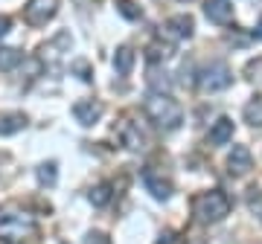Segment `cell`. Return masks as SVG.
Returning <instances> with one entry per match:
<instances>
[{"label": "cell", "mask_w": 262, "mask_h": 244, "mask_svg": "<svg viewBox=\"0 0 262 244\" xmlns=\"http://www.w3.org/2000/svg\"><path fill=\"white\" fill-rule=\"evenodd\" d=\"M35 235V218L27 209L6 204L0 207V241L3 244H20Z\"/></svg>", "instance_id": "cell-1"}, {"label": "cell", "mask_w": 262, "mask_h": 244, "mask_svg": "<svg viewBox=\"0 0 262 244\" xmlns=\"http://www.w3.org/2000/svg\"><path fill=\"white\" fill-rule=\"evenodd\" d=\"M143 113L163 131H175L184 122V108L175 99H169V93H149L143 102Z\"/></svg>", "instance_id": "cell-2"}, {"label": "cell", "mask_w": 262, "mask_h": 244, "mask_svg": "<svg viewBox=\"0 0 262 244\" xmlns=\"http://www.w3.org/2000/svg\"><path fill=\"white\" fill-rule=\"evenodd\" d=\"M192 215L201 224H219L222 218L230 215V198L222 189H210V192H198L192 198Z\"/></svg>", "instance_id": "cell-3"}, {"label": "cell", "mask_w": 262, "mask_h": 244, "mask_svg": "<svg viewBox=\"0 0 262 244\" xmlns=\"http://www.w3.org/2000/svg\"><path fill=\"white\" fill-rule=\"evenodd\" d=\"M230 82H233V73H230V67L225 61H213L198 73V87L204 93H219V90L230 87Z\"/></svg>", "instance_id": "cell-4"}, {"label": "cell", "mask_w": 262, "mask_h": 244, "mask_svg": "<svg viewBox=\"0 0 262 244\" xmlns=\"http://www.w3.org/2000/svg\"><path fill=\"white\" fill-rule=\"evenodd\" d=\"M58 12V0H29L24 6V18L29 27H44L47 20L56 18Z\"/></svg>", "instance_id": "cell-5"}, {"label": "cell", "mask_w": 262, "mask_h": 244, "mask_svg": "<svg viewBox=\"0 0 262 244\" xmlns=\"http://www.w3.org/2000/svg\"><path fill=\"white\" fill-rule=\"evenodd\" d=\"M117 137H120V142L128 151H143L146 149V134L140 131L137 122H131V119H122L120 125H117Z\"/></svg>", "instance_id": "cell-6"}, {"label": "cell", "mask_w": 262, "mask_h": 244, "mask_svg": "<svg viewBox=\"0 0 262 244\" xmlns=\"http://www.w3.org/2000/svg\"><path fill=\"white\" fill-rule=\"evenodd\" d=\"M251 169H253L251 149H248V145H233L230 157H227V172H230V175H236V178H242V175H248Z\"/></svg>", "instance_id": "cell-7"}, {"label": "cell", "mask_w": 262, "mask_h": 244, "mask_svg": "<svg viewBox=\"0 0 262 244\" xmlns=\"http://www.w3.org/2000/svg\"><path fill=\"white\" fill-rule=\"evenodd\" d=\"M143 186L149 189V192L158 198V201H166V198H172V180L163 178V175H160V172H155V169H146V172H143Z\"/></svg>", "instance_id": "cell-8"}, {"label": "cell", "mask_w": 262, "mask_h": 244, "mask_svg": "<svg viewBox=\"0 0 262 244\" xmlns=\"http://www.w3.org/2000/svg\"><path fill=\"white\" fill-rule=\"evenodd\" d=\"M102 102H96V99H82V102L73 105V116L79 125H96L99 116H102Z\"/></svg>", "instance_id": "cell-9"}, {"label": "cell", "mask_w": 262, "mask_h": 244, "mask_svg": "<svg viewBox=\"0 0 262 244\" xmlns=\"http://www.w3.org/2000/svg\"><path fill=\"white\" fill-rule=\"evenodd\" d=\"M204 15L213 20V23L225 27V23L233 20V3H230V0H204Z\"/></svg>", "instance_id": "cell-10"}, {"label": "cell", "mask_w": 262, "mask_h": 244, "mask_svg": "<svg viewBox=\"0 0 262 244\" xmlns=\"http://www.w3.org/2000/svg\"><path fill=\"white\" fill-rule=\"evenodd\" d=\"M163 32L172 35V38H192L195 20H192V15H172V18L163 23Z\"/></svg>", "instance_id": "cell-11"}, {"label": "cell", "mask_w": 262, "mask_h": 244, "mask_svg": "<svg viewBox=\"0 0 262 244\" xmlns=\"http://www.w3.org/2000/svg\"><path fill=\"white\" fill-rule=\"evenodd\" d=\"M230 140H233V119L230 116H219L213 122L210 134H207V142L210 145H227Z\"/></svg>", "instance_id": "cell-12"}, {"label": "cell", "mask_w": 262, "mask_h": 244, "mask_svg": "<svg viewBox=\"0 0 262 244\" xmlns=\"http://www.w3.org/2000/svg\"><path fill=\"white\" fill-rule=\"evenodd\" d=\"M27 128V116L18 111H6L0 113V137H12V134H18Z\"/></svg>", "instance_id": "cell-13"}, {"label": "cell", "mask_w": 262, "mask_h": 244, "mask_svg": "<svg viewBox=\"0 0 262 244\" xmlns=\"http://www.w3.org/2000/svg\"><path fill=\"white\" fill-rule=\"evenodd\" d=\"M24 64V53L15 47H0V70L3 73H12L15 67Z\"/></svg>", "instance_id": "cell-14"}, {"label": "cell", "mask_w": 262, "mask_h": 244, "mask_svg": "<svg viewBox=\"0 0 262 244\" xmlns=\"http://www.w3.org/2000/svg\"><path fill=\"white\" fill-rule=\"evenodd\" d=\"M131 67H134V50L131 47H120L117 53H114V70L120 76H128Z\"/></svg>", "instance_id": "cell-15"}, {"label": "cell", "mask_w": 262, "mask_h": 244, "mask_svg": "<svg viewBox=\"0 0 262 244\" xmlns=\"http://www.w3.org/2000/svg\"><path fill=\"white\" fill-rule=\"evenodd\" d=\"M245 122L253 125V128H262V93H256L245 105Z\"/></svg>", "instance_id": "cell-16"}, {"label": "cell", "mask_w": 262, "mask_h": 244, "mask_svg": "<svg viewBox=\"0 0 262 244\" xmlns=\"http://www.w3.org/2000/svg\"><path fill=\"white\" fill-rule=\"evenodd\" d=\"M88 198H91V204H94V207H108V204H111V198H114L111 183H96Z\"/></svg>", "instance_id": "cell-17"}, {"label": "cell", "mask_w": 262, "mask_h": 244, "mask_svg": "<svg viewBox=\"0 0 262 244\" xmlns=\"http://www.w3.org/2000/svg\"><path fill=\"white\" fill-rule=\"evenodd\" d=\"M56 180H58V166L53 160L38 166V183H41V186H56Z\"/></svg>", "instance_id": "cell-18"}, {"label": "cell", "mask_w": 262, "mask_h": 244, "mask_svg": "<svg viewBox=\"0 0 262 244\" xmlns=\"http://www.w3.org/2000/svg\"><path fill=\"white\" fill-rule=\"evenodd\" d=\"M146 82H149L151 93H169V90H172V79H169L166 73H158V70H151V76Z\"/></svg>", "instance_id": "cell-19"}, {"label": "cell", "mask_w": 262, "mask_h": 244, "mask_svg": "<svg viewBox=\"0 0 262 244\" xmlns=\"http://www.w3.org/2000/svg\"><path fill=\"white\" fill-rule=\"evenodd\" d=\"M245 204H248V209H251L253 215H259V221H262V189H256V186L248 189V192H245Z\"/></svg>", "instance_id": "cell-20"}, {"label": "cell", "mask_w": 262, "mask_h": 244, "mask_svg": "<svg viewBox=\"0 0 262 244\" xmlns=\"http://www.w3.org/2000/svg\"><path fill=\"white\" fill-rule=\"evenodd\" d=\"M117 12H120L122 18H128V20H140L143 18V9L134 3V0H117Z\"/></svg>", "instance_id": "cell-21"}, {"label": "cell", "mask_w": 262, "mask_h": 244, "mask_svg": "<svg viewBox=\"0 0 262 244\" xmlns=\"http://www.w3.org/2000/svg\"><path fill=\"white\" fill-rule=\"evenodd\" d=\"M172 56V44H163V41H155L149 47V61L151 64H158V61H166Z\"/></svg>", "instance_id": "cell-22"}, {"label": "cell", "mask_w": 262, "mask_h": 244, "mask_svg": "<svg viewBox=\"0 0 262 244\" xmlns=\"http://www.w3.org/2000/svg\"><path fill=\"white\" fill-rule=\"evenodd\" d=\"M245 76H248L251 82H262V58H251V61L245 64Z\"/></svg>", "instance_id": "cell-23"}, {"label": "cell", "mask_w": 262, "mask_h": 244, "mask_svg": "<svg viewBox=\"0 0 262 244\" xmlns=\"http://www.w3.org/2000/svg\"><path fill=\"white\" fill-rule=\"evenodd\" d=\"M70 70H73V73H79V79H82V82H91V79H94V70H91V64H88L84 58L73 61V64H70Z\"/></svg>", "instance_id": "cell-24"}, {"label": "cell", "mask_w": 262, "mask_h": 244, "mask_svg": "<svg viewBox=\"0 0 262 244\" xmlns=\"http://www.w3.org/2000/svg\"><path fill=\"white\" fill-rule=\"evenodd\" d=\"M9 32H12V18L9 15H0V38L9 35Z\"/></svg>", "instance_id": "cell-25"}, {"label": "cell", "mask_w": 262, "mask_h": 244, "mask_svg": "<svg viewBox=\"0 0 262 244\" xmlns=\"http://www.w3.org/2000/svg\"><path fill=\"white\" fill-rule=\"evenodd\" d=\"M88 244H111V238L105 233H91L88 235Z\"/></svg>", "instance_id": "cell-26"}, {"label": "cell", "mask_w": 262, "mask_h": 244, "mask_svg": "<svg viewBox=\"0 0 262 244\" xmlns=\"http://www.w3.org/2000/svg\"><path fill=\"white\" fill-rule=\"evenodd\" d=\"M256 38H262V18H259V23H256Z\"/></svg>", "instance_id": "cell-27"}, {"label": "cell", "mask_w": 262, "mask_h": 244, "mask_svg": "<svg viewBox=\"0 0 262 244\" xmlns=\"http://www.w3.org/2000/svg\"><path fill=\"white\" fill-rule=\"evenodd\" d=\"M181 3H189V0H181Z\"/></svg>", "instance_id": "cell-28"}]
</instances>
